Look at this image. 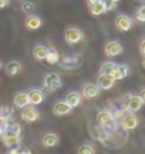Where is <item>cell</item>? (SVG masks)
I'll list each match as a JSON object with an SVG mask.
<instances>
[{
  "instance_id": "6da1fadb",
  "label": "cell",
  "mask_w": 145,
  "mask_h": 154,
  "mask_svg": "<svg viewBox=\"0 0 145 154\" xmlns=\"http://www.w3.org/2000/svg\"><path fill=\"white\" fill-rule=\"evenodd\" d=\"M43 83H44V88L47 91H57L58 88H61V77L57 73H47Z\"/></svg>"
},
{
  "instance_id": "7a4b0ae2",
  "label": "cell",
  "mask_w": 145,
  "mask_h": 154,
  "mask_svg": "<svg viewBox=\"0 0 145 154\" xmlns=\"http://www.w3.org/2000/svg\"><path fill=\"white\" fill-rule=\"evenodd\" d=\"M144 99H141L140 96H135V94H129L128 97L124 101V106H125V110L129 111V113H137V111L141 110V107L144 106Z\"/></svg>"
},
{
  "instance_id": "3957f363",
  "label": "cell",
  "mask_w": 145,
  "mask_h": 154,
  "mask_svg": "<svg viewBox=\"0 0 145 154\" xmlns=\"http://www.w3.org/2000/svg\"><path fill=\"white\" fill-rule=\"evenodd\" d=\"M0 140L1 143L4 144L7 149H13V147H20L22 144V137L20 134H14V133H9L6 131L0 136Z\"/></svg>"
},
{
  "instance_id": "277c9868",
  "label": "cell",
  "mask_w": 145,
  "mask_h": 154,
  "mask_svg": "<svg viewBox=\"0 0 145 154\" xmlns=\"http://www.w3.org/2000/svg\"><path fill=\"white\" fill-rule=\"evenodd\" d=\"M138 124H140V119H138L134 113H129V111L127 114H124L123 117H121V121H120V126L123 127L124 130H127V131L137 128Z\"/></svg>"
},
{
  "instance_id": "5b68a950",
  "label": "cell",
  "mask_w": 145,
  "mask_h": 154,
  "mask_svg": "<svg viewBox=\"0 0 145 154\" xmlns=\"http://www.w3.org/2000/svg\"><path fill=\"white\" fill-rule=\"evenodd\" d=\"M40 117V113L39 110L34 107L33 104H28L26 107H23L22 110V120L26 121V123H34L37 121Z\"/></svg>"
},
{
  "instance_id": "8992f818",
  "label": "cell",
  "mask_w": 145,
  "mask_h": 154,
  "mask_svg": "<svg viewBox=\"0 0 145 154\" xmlns=\"http://www.w3.org/2000/svg\"><path fill=\"white\" fill-rule=\"evenodd\" d=\"M64 37H66V42L68 44H77L83 40L84 34L83 32L77 27H68L66 32H64Z\"/></svg>"
},
{
  "instance_id": "52a82bcc",
  "label": "cell",
  "mask_w": 145,
  "mask_h": 154,
  "mask_svg": "<svg viewBox=\"0 0 145 154\" xmlns=\"http://www.w3.org/2000/svg\"><path fill=\"white\" fill-rule=\"evenodd\" d=\"M114 121H115V117H114V114L110 110H101L97 113V123L100 126L105 127L107 130H108V127L111 126Z\"/></svg>"
},
{
  "instance_id": "ba28073f",
  "label": "cell",
  "mask_w": 145,
  "mask_h": 154,
  "mask_svg": "<svg viewBox=\"0 0 145 154\" xmlns=\"http://www.w3.org/2000/svg\"><path fill=\"white\" fill-rule=\"evenodd\" d=\"M115 27L120 32H129L132 27V19L127 14H120L115 19Z\"/></svg>"
},
{
  "instance_id": "9c48e42d",
  "label": "cell",
  "mask_w": 145,
  "mask_h": 154,
  "mask_svg": "<svg viewBox=\"0 0 145 154\" xmlns=\"http://www.w3.org/2000/svg\"><path fill=\"white\" fill-rule=\"evenodd\" d=\"M104 53H105L108 57H115V56H120L123 53V46L115 42V40H112V42H108L105 44V47H104Z\"/></svg>"
},
{
  "instance_id": "30bf717a",
  "label": "cell",
  "mask_w": 145,
  "mask_h": 154,
  "mask_svg": "<svg viewBox=\"0 0 145 154\" xmlns=\"http://www.w3.org/2000/svg\"><path fill=\"white\" fill-rule=\"evenodd\" d=\"M83 97L85 99H95L100 96V88L97 84H93V83H87L83 86V93H81Z\"/></svg>"
},
{
  "instance_id": "8fae6325",
  "label": "cell",
  "mask_w": 145,
  "mask_h": 154,
  "mask_svg": "<svg viewBox=\"0 0 145 154\" xmlns=\"http://www.w3.org/2000/svg\"><path fill=\"white\" fill-rule=\"evenodd\" d=\"M71 111H72V107L68 104L66 100H64V101H57L56 104H54V107H53V113L56 116H58V117L67 116V114H70Z\"/></svg>"
},
{
  "instance_id": "7c38bea8",
  "label": "cell",
  "mask_w": 145,
  "mask_h": 154,
  "mask_svg": "<svg viewBox=\"0 0 145 154\" xmlns=\"http://www.w3.org/2000/svg\"><path fill=\"white\" fill-rule=\"evenodd\" d=\"M114 84H115V80L107 74H100L97 77V86L100 90H110Z\"/></svg>"
},
{
  "instance_id": "4fadbf2b",
  "label": "cell",
  "mask_w": 145,
  "mask_h": 154,
  "mask_svg": "<svg viewBox=\"0 0 145 154\" xmlns=\"http://www.w3.org/2000/svg\"><path fill=\"white\" fill-rule=\"evenodd\" d=\"M81 64V57L80 56H67V57H63L61 61V67L64 69H68V70H72Z\"/></svg>"
},
{
  "instance_id": "5bb4252c",
  "label": "cell",
  "mask_w": 145,
  "mask_h": 154,
  "mask_svg": "<svg viewBox=\"0 0 145 154\" xmlns=\"http://www.w3.org/2000/svg\"><path fill=\"white\" fill-rule=\"evenodd\" d=\"M41 143H43V147H46V149L56 147V146H58V143H60V137L57 136L56 133H47V134L43 136Z\"/></svg>"
},
{
  "instance_id": "9a60e30c",
  "label": "cell",
  "mask_w": 145,
  "mask_h": 154,
  "mask_svg": "<svg viewBox=\"0 0 145 154\" xmlns=\"http://www.w3.org/2000/svg\"><path fill=\"white\" fill-rule=\"evenodd\" d=\"M28 96V101H30V104L33 106H39L43 103V100H44V93L39 90V88H33V90H30L27 93Z\"/></svg>"
},
{
  "instance_id": "2e32d148",
  "label": "cell",
  "mask_w": 145,
  "mask_h": 154,
  "mask_svg": "<svg viewBox=\"0 0 145 154\" xmlns=\"http://www.w3.org/2000/svg\"><path fill=\"white\" fill-rule=\"evenodd\" d=\"M129 74V66L127 64H117V67L114 69V72L111 73V76L114 80H123Z\"/></svg>"
},
{
  "instance_id": "e0dca14e",
  "label": "cell",
  "mask_w": 145,
  "mask_h": 154,
  "mask_svg": "<svg viewBox=\"0 0 145 154\" xmlns=\"http://www.w3.org/2000/svg\"><path fill=\"white\" fill-rule=\"evenodd\" d=\"M26 27L28 30H37V29L41 27V24H43V20H41V17L40 16H36V14H28L27 19H26Z\"/></svg>"
},
{
  "instance_id": "ac0fdd59",
  "label": "cell",
  "mask_w": 145,
  "mask_h": 154,
  "mask_svg": "<svg viewBox=\"0 0 145 154\" xmlns=\"http://www.w3.org/2000/svg\"><path fill=\"white\" fill-rule=\"evenodd\" d=\"M13 104H14V107H17V109H23V107L28 106L30 101H28L27 93H24V91L17 93L16 96H14V99H13Z\"/></svg>"
},
{
  "instance_id": "d6986e66",
  "label": "cell",
  "mask_w": 145,
  "mask_h": 154,
  "mask_svg": "<svg viewBox=\"0 0 145 154\" xmlns=\"http://www.w3.org/2000/svg\"><path fill=\"white\" fill-rule=\"evenodd\" d=\"M44 60L47 61L49 64H57V63H60V54H58L57 49H54V47H47V54H46Z\"/></svg>"
},
{
  "instance_id": "ffe728a7",
  "label": "cell",
  "mask_w": 145,
  "mask_h": 154,
  "mask_svg": "<svg viewBox=\"0 0 145 154\" xmlns=\"http://www.w3.org/2000/svg\"><path fill=\"white\" fill-rule=\"evenodd\" d=\"M81 100H83V96L78 93V91H70V93L67 94V97H66V101L71 106L72 109H74V107H78V106L81 104Z\"/></svg>"
},
{
  "instance_id": "44dd1931",
  "label": "cell",
  "mask_w": 145,
  "mask_h": 154,
  "mask_svg": "<svg viewBox=\"0 0 145 154\" xmlns=\"http://www.w3.org/2000/svg\"><path fill=\"white\" fill-rule=\"evenodd\" d=\"M20 72H22V64L19 61L11 60L6 64V73H7V76H17Z\"/></svg>"
},
{
  "instance_id": "7402d4cb",
  "label": "cell",
  "mask_w": 145,
  "mask_h": 154,
  "mask_svg": "<svg viewBox=\"0 0 145 154\" xmlns=\"http://www.w3.org/2000/svg\"><path fill=\"white\" fill-rule=\"evenodd\" d=\"M46 54H47V47L43 46V44H37V46L33 49V57L36 59V60L43 61L44 60V57H46Z\"/></svg>"
},
{
  "instance_id": "603a6c76",
  "label": "cell",
  "mask_w": 145,
  "mask_h": 154,
  "mask_svg": "<svg viewBox=\"0 0 145 154\" xmlns=\"http://www.w3.org/2000/svg\"><path fill=\"white\" fill-rule=\"evenodd\" d=\"M90 13L93 16H100V14H104L105 13V5H104V0H100L98 3L90 6Z\"/></svg>"
},
{
  "instance_id": "cb8c5ba5",
  "label": "cell",
  "mask_w": 145,
  "mask_h": 154,
  "mask_svg": "<svg viewBox=\"0 0 145 154\" xmlns=\"http://www.w3.org/2000/svg\"><path fill=\"white\" fill-rule=\"evenodd\" d=\"M13 107H9V106H1L0 107V117L3 120H13Z\"/></svg>"
},
{
  "instance_id": "d4e9b609",
  "label": "cell",
  "mask_w": 145,
  "mask_h": 154,
  "mask_svg": "<svg viewBox=\"0 0 145 154\" xmlns=\"http://www.w3.org/2000/svg\"><path fill=\"white\" fill-rule=\"evenodd\" d=\"M117 67L115 63H112V61H105V63H102V66L100 69V74H107V76H111V73L114 72V69Z\"/></svg>"
},
{
  "instance_id": "484cf974",
  "label": "cell",
  "mask_w": 145,
  "mask_h": 154,
  "mask_svg": "<svg viewBox=\"0 0 145 154\" xmlns=\"http://www.w3.org/2000/svg\"><path fill=\"white\" fill-rule=\"evenodd\" d=\"M6 131L14 133V134H20V133H22V127H20V124H17L16 121L7 120V124H6Z\"/></svg>"
},
{
  "instance_id": "4316f807",
  "label": "cell",
  "mask_w": 145,
  "mask_h": 154,
  "mask_svg": "<svg viewBox=\"0 0 145 154\" xmlns=\"http://www.w3.org/2000/svg\"><path fill=\"white\" fill-rule=\"evenodd\" d=\"M78 154H95V147L93 144H81L78 147Z\"/></svg>"
},
{
  "instance_id": "83f0119b",
  "label": "cell",
  "mask_w": 145,
  "mask_h": 154,
  "mask_svg": "<svg viewBox=\"0 0 145 154\" xmlns=\"http://www.w3.org/2000/svg\"><path fill=\"white\" fill-rule=\"evenodd\" d=\"M135 19L138 20L140 23H144L145 22V6H140L138 10H137V14H135Z\"/></svg>"
},
{
  "instance_id": "f1b7e54d",
  "label": "cell",
  "mask_w": 145,
  "mask_h": 154,
  "mask_svg": "<svg viewBox=\"0 0 145 154\" xmlns=\"http://www.w3.org/2000/svg\"><path fill=\"white\" fill-rule=\"evenodd\" d=\"M22 10L24 11V13H30V14H31V11L34 10V5L31 2H24L22 5Z\"/></svg>"
},
{
  "instance_id": "f546056e",
  "label": "cell",
  "mask_w": 145,
  "mask_h": 154,
  "mask_svg": "<svg viewBox=\"0 0 145 154\" xmlns=\"http://www.w3.org/2000/svg\"><path fill=\"white\" fill-rule=\"evenodd\" d=\"M6 124H7V120H3L1 117H0V136L6 133Z\"/></svg>"
},
{
  "instance_id": "4dcf8cb0",
  "label": "cell",
  "mask_w": 145,
  "mask_h": 154,
  "mask_svg": "<svg viewBox=\"0 0 145 154\" xmlns=\"http://www.w3.org/2000/svg\"><path fill=\"white\" fill-rule=\"evenodd\" d=\"M140 53H141V56H142V57L145 56V40H141V43H140Z\"/></svg>"
},
{
  "instance_id": "1f68e13d",
  "label": "cell",
  "mask_w": 145,
  "mask_h": 154,
  "mask_svg": "<svg viewBox=\"0 0 145 154\" xmlns=\"http://www.w3.org/2000/svg\"><path fill=\"white\" fill-rule=\"evenodd\" d=\"M6 154H22V153H20L19 147H13V149H9V150H7V153H6Z\"/></svg>"
},
{
  "instance_id": "d6a6232c",
  "label": "cell",
  "mask_w": 145,
  "mask_h": 154,
  "mask_svg": "<svg viewBox=\"0 0 145 154\" xmlns=\"http://www.w3.org/2000/svg\"><path fill=\"white\" fill-rule=\"evenodd\" d=\"M10 5V0H0V10Z\"/></svg>"
},
{
  "instance_id": "836d02e7",
  "label": "cell",
  "mask_w": 145,
  "mask_h": 154,
  "mask_svg": "<svg viewBox=\"0 0 145 154\" xmlns=\"http://www.w3.org/2000/svg\"><path fill=\"white\" fill-rule=\"evenodd\" d=\"M100 0H87V5L88 6H93V5H95V3H98Z\"/></svg>"
},
{
  "instance_id": "e575fe53",
  "label": "cell",
  "mask_w": 145,
  "mask_h": 154,
  "mask_svg": "<svg viewBox=\"0 0 145 154\" xmlns=\"http://www.w3.org/2000/svg\"><path fill=\"white\" fill-rule=\"evenodd\" d=\"M138 96H140L141 99L145 100V88H141V91H140V94H138Z\"/></svg>"
},
{
  "instance_id": "d590c367",
  "label": "cell",
  "mask_w": 145,
  "mask_h": 154,
  "mask_svg": "<svg viewBox=\"0 0 145 154\" xmlns=\"http://www.w3.org/2000/svg\"><path fill=\"white\" fill-rule=\"evenodd\" d=\"M20 153L22 154H31V151H30L28 149H23V150H20Z\"/></svg>"
},
{
  "instance_id": "8d00e7d4",
  "label": "cell",
  "mask_w": 145,
  "mask_h": 154,
  "mask_svg": "<svg viewBox=\"0 0 145 154\" xmlns=\"http://www.w3.org/2000/svg\"><path fill=\"white\" fill-rule=\"evenodd\" d=\"M105 2H108V3H112V5H117L120 0H105Z\"/></svg>"
},
{
  "instance_id": "74e56055",
  "label": "cell",
  "mask_w": 145,
  "mask_h": 154,
  "mask_svg": "<svg viewBox=\"0 0 145 154\" xmlns=\"http://www.w3.org/2000/svg\"><path fill=\"white\" fill-rule=\"evenodd\" d=\"M0 69H1V61H0Z\"/></svg>"
}]
</instances>
